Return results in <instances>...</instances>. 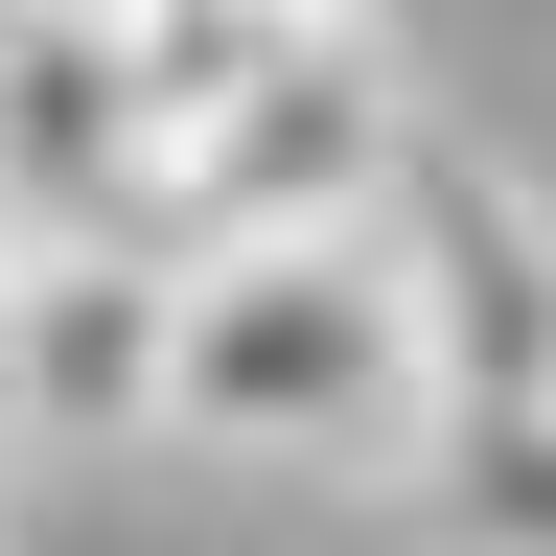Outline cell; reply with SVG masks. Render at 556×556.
<instances>
[{"label": "cell", "instance_id": "5b68a950", "mask_svg": "<svg viewBox=\"0 0 556 556\" xmlns=\"http://www.w3.org/2000/svg\"><path fill=\"white\" fill-rule=\"evenodd\" d=\"M0 24H47V47H208V24H278V0H0Z\"/></svg>", "mask_w": 556, "mask_h": 556}, {"label": "cell", "instance_id": "6da1fadb", "mask_svg": "<svg viewBox=\"0 0 556 556\" xmlns=\"http://www.w3.org/2000/svg\"><path fill=\"white\" fill-rule=\"evenodd\" d=\"M163 441L232 464H441V348H417L394 208L371 232H255V255H163Z\"/></svg>", "mask_w": 556, "mask_h": 556}, {"label": "cell", "instance_id": "277c9868", "mask_svg": "<svg viewBox=\"0 0 556 556\" xmlns=\"http://www.w3.org/2000/svg\"><path fill=\"white\" fill-rule=\"evenodd\" d=\"M417 510H441V556H556V417H464Z\"/></svg>", "mask_w": 556, "mask_h": 556}, {"label": "cell", "instance_id": "7a4b0ae2", "mask_svg": "<svg viewBox=\"0 0 556 556\" xmlns=\"http://www.w3.org/2000/svg\"><path fill=\"white\" fill-rule=\"evenodd\" d=\"M139 93H163V255L371 232V208L417 186V116H394V70L348 47V0H278V24L139 47Z\"/></svg>", "mask_w": 556, "mask_h": 556}, {"label": "cell", "instance_id": "3957f363", "mask_svg": "<svg viewBox=\"0 0 556 556\" xmlns=\"http://www.w3.org/2000/svg\"><path fill=\"white\" fill-rule=\"evenodd\" d=\"M394 278H417V348H441V441H464V417H556V186L417 139Z\"/></svg>", "mask_w": 556, "mask_h": 556}]
</instances>
